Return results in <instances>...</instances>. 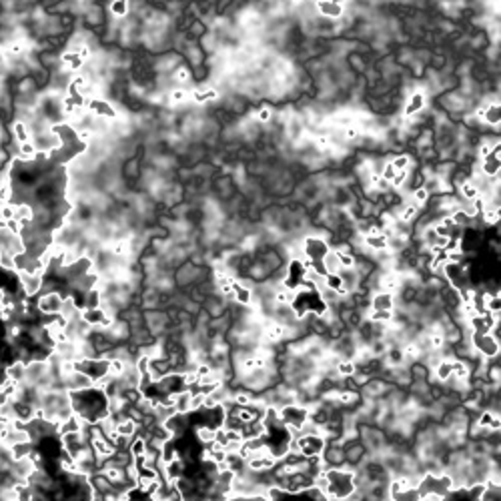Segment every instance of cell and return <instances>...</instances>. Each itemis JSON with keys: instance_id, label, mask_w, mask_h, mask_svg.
I'll return each instance as SVG.
<instances>
[{"instance_id": "1", "label": "cell", "mask_w": 501, "mask_h": 501, "mask_svg": "<svg viewBox=\"0 0 501 501\" xmlns=\"http://www.w3.org/2000/svg\"><path fill=\"white\" fill-rule=\"evenodd\" d=\"M63 295L58 291H52V293H38L34 297V307L36 311L40 313V317H54L58 315L61 311V305H63Z\"/></svg>"}, {"instance_id": "2", "label": "cell", "mask_w": 501, "mask_h": 501, "mask_svg": "<svg viewBox=\"0 0 501 501\" xmlns=\"http://www.w3.org/2000/svg\"><path fill=\"white\" fill-rule=\"evenodd\" d=\"M395 305H397V297L393 293L373 291L369 299V311H395Z\"/></svg>"}, {"instance_id": "3", "label": "cell", "mask_w": 501, "mask_h": 501, "mask_svg": "<svg viewBox=\"0 0 501 501\" xmlns=\"http://www.w3.org/2000/svg\"><path fill=\"white\" fill-rule=\"evenodd\" d=\"M425 106H427L425 93L415 91V93L409 95V100H407V104H405V112H403V114H405V119H411V116H415L417 112H421Z\"/></svg>"}, {"instance_id": "4", "label": "cell", "mask_w": 501, "mask_h": 501, "mask_svg": "<svg viewBox=\"0 0 501 501\" xmlns=\"http://www.w3.org/2000/svg\"><path fill=\"white\" fill-rule=\"evenodd\" d=\"M315 8L323 16H331V18H339L343 14V6L341 4H335L333 0H315Z\"/></svg>"}, {"instance_id": "5", "label": "cell", "mask_w": 501, "mask_h": 501, "mask_svg": "<svg viewBox=\"0 0 501 501\" xmlns=\"http://www.w3.org/2000/svg\"><path fill=\"white\" fill-rule=\"evenodd\" d=\"M321 265L325 269L327 275H335V273H341V263H339V255L333 247L325 253V257L321 259Z\"/></svg>"}, {"instance_id": "6", "label": "cell", "mask_w": 501, "mask_h": 501, "mask_svg": "<svg viewBox=\"0 0 501 501\" xmlns=\"http://www.w3.org/2000/svg\"><path fill=\"white\" fill-rule=\"evenodd\" d=\"M129 10H131V0H110V4H108V12L116 20L127 18Z\"/></svg>"}, {"instance_id": "7", "label": "cell", "mask_w": 501, "mask_h": 501, "mask_svg": "<svg viewBox=\"0 0 501 501\" xmlns=\"http://www.w3.org/2000/svg\"><path fill=\"white\" fill-rule=\"evenodd\" d=\"M217 99H219V91L217 89H199V91H193L189 95V100H193L197 104H207V102H213Z\"/></svg>"}, {"instance_id": "8", "label": "cell", "mask_w": 501, "mask_h": 501, "mask_svg": "<svg viewBox=\"0 0 501 501\" xmlns=\"http://www.w3.org/2000/svg\"><path fill=\"white\" fill-rule=\"evenodd\" d=\"M501 114H499V102H487L485 112H483V123L485 125H495L499 127Z\"/></svg>"}, {"instance_id": "9", "label": "cell", "mask_w": 501, "mask_h": 501, "mask_svg": "<svg viewBox=\"0 0 501 501\" xmlns=\"http://www.w3.org/2000/svg\"><path fill=\"white\" fill-rule=\"evenodd\" d=\"M391 165L395 167V170H411L413 167V159L409 157V155H397V157H393L391 159Z\"/></svg>"}, {"instance_id": "10", "label": "cell", "mask_w": 501, "mask_h": 501, "mask_svg": "<svg viewBox=\"0 0 501 501\" xmlns=\"http://www.w3.org/2000/svg\"><path fill=\"white\" fill-rule=\"evenodd\" d=\"M0 271H4V273H14L16 271V263H14L12 255L0 251Z\"/></svg>"}, {"instance_id": "11", "label": "cell", "mask_w": 501, "mask_h": 501, "mask_svg": "<svg viewBox=\"0 0 501 501\" xmlns=\"http://www.w3.org/2000/svg\"><path fill=\"white\" fill-rule=\"evenodd\" d=\"M255 119H257L259 123H269V121L273 119V110H271L269 106H265V108H259V110H257V114H255Z\"/></svg>"}]
</instances>
